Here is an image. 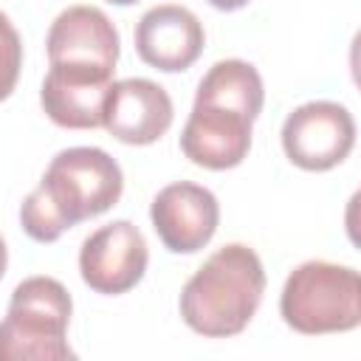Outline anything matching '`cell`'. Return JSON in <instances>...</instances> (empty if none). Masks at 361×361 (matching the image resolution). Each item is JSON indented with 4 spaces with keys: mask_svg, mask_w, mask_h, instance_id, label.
<instances>
[{
    "mask_svg": "<svg viewBox=\"0 0 361 361\" xmlns=\"http://www.w3.org/2000/svg\"><path fill=\"white\" fill-rule=\"evenodd\" d=\"M124 175L116 158L99 147H71L54 155L39 186L23 200L20 223L37 243H54L62 231L118 203Z\"/></svg>",
    "mask_w": 361,
    "mask_h": 361,
    "instance_id": "cell-1",
    "label": "cell"
},
{
    "mask_svg": "<svg viewBox=\"0 0 361 361\" xmlns=\"http://www.w3.org/2000/svg\"><path fill=\"white\" fill-rule=\"evenodd\" d=\"M265 293V271L254 248L228 243L217 248L183 285L180 316L206 338L245 330Z\"/></svg>",
    "mask_w": 361,
    "mask_h": 361,
    "instance_id": "cell-2",
    "label": "cell"
},
{
    "mask_svg": "<svg viewBox=\"0 0 361 361\" xmlns=\"http://www.w3.org/2000/svg\"><path fill=\"white\" fill-rule=\"evenodd\" d=\"M71 293L51 276L23 279L0 322V361H68Z\"/></svg>",
    "mask_w": 361,
    "mask_h": 361,
    "instance_id": "cell-3",
    "label": "cell"
},
{
    "mask_svg": "<svg viewBox=\"0 0 361 361\" xmlns=\"http://www.w3.org/2000/svg\"><path fill=\"white\" fill-rule=\"evenodd\" d=\"M279 313L288 327L305 336L355 330L361 324V276L350 265L302 262L285 279Z\"/></svg>",
    "mask_w": 361,
    "mask_h": 361,
    "instance_id": "cell-4",
    "label": "cell"
},
{
    "mask_svg": "<svg viewBox=\"0 0 361 361\" xmlns=\"http://www.w3.org/2000/svg\"><path fill=\"white\" fill-rule=\"evenodd\" d=\"M355 144L353 113L338 102H307L288 113L282 124V149L299 169L324 172L338 166Z\"/></svg>",
    "mask_w": 361,
    "mask_h": 361,
    "instance_id": "cell-5",
    "label": "cell"
},
{
    "mask_svg": "<svg viewBox=\"0 0 361 361\" xmlns=\"http://www.w3.org/2000/svg\"><path fill=\"white\" fill-rule=\"evenodd\" d=\"M147 240L130 220L96 228L79 251V271L90 290L118 296L135 288L147 271Z\"/></svg>",
    "mask_w": 361,
    "mask_h": 361,
    "instance_id": "cell-6",
    "label": "cell"
},
{
    "mask_svg": "<svg viewBox=\"0 0 361 361\" xmlns=\"http://www.w3.org/2000/svg\"><path fill=\"white\" fill-rule=\"evenodd\" d=\"M113 85V68L85 62H51L39 102L48 118L68 130L102 127L104 99Z\"/></svg>",
    "mask_w": 361,
    "mask_h": 361,
    "instance_id": "cell-7",
    "label": "cell"
},
{
    "mask_svg": "<svg viewBox=\"0 0 361 361\" xmlns=\"http://www.w3.org/2000/svg\"><path fill=\"white\" fill-rule=\"evenodd\" d=\"M149 217L155 234L172 254H195L214 237L220 206L206 186L178 180L155 195Z\"/></svg>",
    "mask_w": 361,
    "mask_h": 361,
    "instance_id": "cell-8",
    "label": "cell"
},
{
    "mask_svg": "<svg viewBox=\"0 0 361 361\" xmlns=\"http://www.w3.org/2000/svg\"><path fill=\"white\" fill-rule=\"evenodd\" d=\"M102 124L113 138L124 144H152L172 124V99L152 79L133 76L113 82L104 99Z\"/></svg>",
    "mask_w": 361,
    "mask_h": 361,
    "instance_id": "cell-9",
    "label": "cell"
},
{
    "mask_svg": "<svg viewBox=\"0 0 361 361\" xmlns=\"http://www.w3.org/2000/svg\"><path fill=\"white\" fill-rule=\"evenodd\" d=\"M203 25L200 20L175 3L149 8L135 25V51L138 56L158 71L175 73L197 62L203 51Z\"/></svg>",
    "mask_w": 361,
    "mask_h": 361,
    "instance_id": "cell-10",
    "label": "cell"
},
{
    "mask_svg": "<svg viewBox=\"0 0 361 361\" xmlns=\"http://www.w3.org/2000/svg\"><path fill=\"white\" fill-rule=\"evenodd\" d=\"M183 155L206 169H231L251 149V118L243 113L195 104L180 133Z\"/></svg>",
    "mask_w": 361,
    "mask_h": 361,
    "instance_id": "cell-11",
    "label": "cell"
},
{
    "mask_svg": "<svg viewBox=\"0 0 361 361\" xmlns=\"http://www.w3.org/2000/svg\"><path fill=\"white\" fill-rule=\"evenodd\" d=\"M45 45L51 62H85L113 71L118 62V31L96 6H71L56 14Z\"/></svg>",
    "mask_w": 361,
    "mask_h": 361,
    "instance_id": "cell-12",
    "label": "cell"
},
{
    "mask_svg": "<svg viewBox=\"0 0 361 361\" xmlns=\"http://www.w3.org/2000/svg\"><path fill=\"white\" fill-rule=\"evenodd\" d=\"M265 102L262 76L251 62L243 59H220L209 68V73L200 79L195 104H212L226 107L234 113H243L245 118H257Z\"/></svg>",
    "mask_w": 361,
    "mask_h": 361,
    "instance_id": "cell-13",
    "label": "cell"
},
{
    "mask_svg": "<svg viewBox=\"0 0 361 361\" xmlns=\"http://www.w3.org/2000/svg\"><path fill=\"white\" fill-rule=\"evenodd\" d=\"M23 68V42L11 20L0 11V102L11 96Z\"/></svg>",
    "mask_w": 361,
    "mask_h": 361,
    "instance_id": "cell-14",
    "label": "cell"
},
{
    "mask_svg": "<svg viewBox=\"0 0 361 361\" xmlns=\"http://www.w3.org/2000/svg\"><path fill=\"white\" fill-rule=\"evenodd\" d=\"M214 8H220V11H237V8H243V6H248L251 0H209Z\"/></svg>",
    "mask_w": 361,
    "mask_h": 361,
    "instance_id": "cell-15",
    "label": "cell"
},
{
    "mask_svg": "<svg viewBox=\"0 0 361 361\" xmlns=\"http://www.w3.org/2000/svg\"><path fill=\"white\" fill-rule=\"evenodd\" d=\"M6 265H8V251H6V243H3V237H0V279H3V274H6Z\"/></svg>",
    "mask_w": 361,
    "mask_h": 361,
    "instance_id": "cell-16",
    "label": "cell"
},
{
    "mask_svg": "<svg viewBox=\"0 0 361 361\" xmlns=\"http://www.w3.org/2000/svg\"><path fill=\"white\" fill-rule=\"evenodd\" d=\"M107 3H116V6H133V3H138V0H107Z\"/></svg>",
    "mask_w": 361,
    "mask_h": 361,
    "instance_id": "cell-17",
    "label": "cell"
}]
</instances>
